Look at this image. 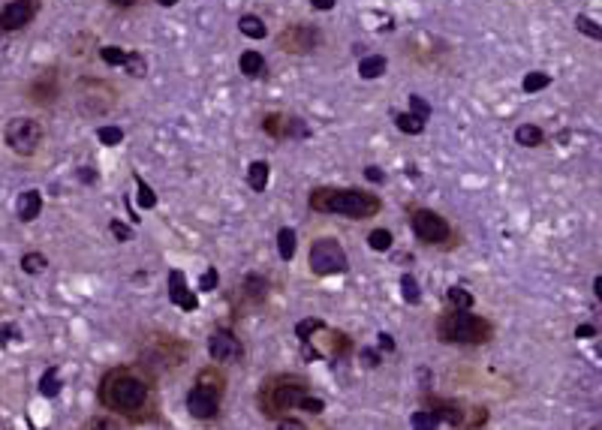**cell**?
I'll use <instances>...</instances> for the list:
<instances>
[{
	"mask_svg": "<svg viewBox=\"0 0 602 430\" xmlns=\"http://www.w3.org/2000/svg\"><path fill=\"white\" fill-rule=\"evenodd\" d=\"M425 407H428V409H434L437 416H440L443 424H449V427H455V424H467V412H464V407H461L458 400H443V397H431V394H425Z\"/></svg>",
	"mask_w": 602,
	"mask_h": 430,
	"instance_id": "obj_15",
	"label": "cell"
},
{
	"mask_svg": "<svg viewBox=\"0 0 602 430\" xmlns=\"http://www.w3.org/2000/svg\"><path fill=\"white\" fill-rule=\"evenodd\" d=\"M97 139H100V145L114 147V145H121V142H123V130H121V127H114V123H103V127L97 130Z\"/></svg>",
	"mask_w": 602,
	"mask_h": 430,
	"instance_id": "obj_38",
	"label": "cell"
},
{
	"mask_svg": "<svg viewBox=\"0 0 602 430\" xmlns=\"http://www.w3.org/2000/svg\"><path fill=\"white\" fill-rule=\"evenodd\" d=\"M334 3H337V0H310V6H313V10H319V12L334 10Z\"/></svg>",
	"mask_w": 602,
	"mask_h": 430,
	"instance_id": "obj_53",
	"label": "cell"
},
{
	"mask_svg": "<svg viewBox=\"0 0 602 430\" xmlns=\"http://www.w3.org/2000/svg\"><path fill=\"white\" fill-rule=\"evenodd\" d=\"M43 139H46L43 123L30 118V114H15L3 127V142L15 156H34L43 147Z\"/></svg>",
	"mask_w": 602,
	"mask_h": 430,
	"instance_id": "obj_5",
	"label": "cell"
},
{
	"mask_svg": "<svg viewBox=\"0 0 602 430\" xmlns=\"http://www.w3.org/2000/svg\"><path fill=\"white\" fill-rule=\"evenodd\" d=\"M220 400H223V397H217L214 391H208V388L193 385L187 391V412L199 421H211L220 416Z\"/></svg>",
	"mask_w": 602,
	"mask_h": 430,
	"instance_id": "obj_13",
	"label": "cell"
},
{
	"mask_svg": "<svg viewBox=\"0 0 602 430\" xmlns=\"http://www.w3.org/2000/svg\"><path fill=\"white\" fill-rule=\"evenodd\" d=\"M596 334L599 331H596V325H590V322H581V325L575 328V337H579V340L581 337H596Z\"/></svg>",
	"mask_w": 602,
	"mask_h": 430,
	"instance_id": "obj_52",
	"label": "cell"
},
{
	"mask_svg": "<svg viewBox=\"0 0 602 430\" xmlns=\"http://www.w3.org/2000/svg\"><path fill=\"white\" fill-rule=\"evenodd\" d=\"M295 250H299V235H295V229L290 226H280L277 229V253L283 262H292L295 259Z\"/></svg>",
	"mask_w": 602,
	"mask_h": 430,
	"instance_id": "obj_22",
	"label": "cell"
},
{
	"mask_svg": "<svg viewBox=\"0 0 602 430\" xmlns=\"http://www.w3.org/2000/svg\"><path fill=\"white\" fill-rule=\"evenodd\" d=\"M238 295H241L250 307H259V304L268 301V280L262 274H244V280L238 283Z\"/></svg>",
	"mask_w": 602,
	"mask_h": 430,
	"instance_id": "obj_16",
	"label": "cell"
},
{
	"mask_svg": "<svg viewBox=\"0 0 602 430\" xmlns=\"http://www.w3.org/2000/svg\"><path fill=\"white\" fill-rule=\"evenodd\" d=\"M446 301H449V307H455V310H473L476 298H473V292H467L464 286H449Z\"/></svg>",
	"mask_w": 602,
	"mask_h": 430,
	"instance_id": "obj_28",
	"label": "cell"
},
{
	"mask_svg": "<svg viewBox=\"0 0 602 430\" xmlns=\"http://www.w3.org/2000/svg\"><path fill=\"white\" fill-rule=\"evenodd\" d=\"M277 424L283 427V430H301L304 421H301V418H292V416H283V418H277Z\"/></svg>",
	"mask_w": 602,
	"mask_h": 430,
	"instance_id": "obj_51",
	"label": "cell"
},
{
	"mask_svg": "<svg viewBox=\"0 0 602 430\" xmlns=\"http://www.w3.org/2000/svg\"><path fill=\"white\" fill-rule=\"evenodd\" d=\"M365 178L370 181V184H383V181H385V175H383V169H379V165H368Z\"/></svg>",
	"mask_w": 602,
	"mask_h": 430,
	"instance_id": "obj_50",
	"label": "cell"
},
{
	"mask_svg": "<svg viewBox=\"0 0 602 430\" xmlns=\"http://www.w3.org/2000/svg\"><path fill=\"white\" fill-rule=\"evenodd\" d=\"M319 325H325V322H323V319H301L299 325H295V337H299V340H308V337H310Z\"/></svg>",
	"mask_w": 602,
	"mask_h": 430,
	"instance_id": "obj_43",
	"label": "cell"
},
{
	"mask_svg": "<svg viewBox=\"0 0 602 430\" xmlns=\"http://www.w3.org/2000/svg\"><path fill=\"white\" fill-rule=\"evenodd\" d=\"M593 295L602 298V277H593Z\"/></svg>",
	"mask_w": 602,
	"mask_h": 430,
	"instance_id": "obj_55",
	"label": "cell"
},
{
	"mask_svg": "<svg viewBox=\"0 0 602 430\" xmlns=\"http://www.w3.org/2000/svg\"><path fill=\"white\" fill-rule=\"evenodd\" d=\"M208 355L217 364H235V361H241L244 346L235 337L232 328H214L208 337Z\"/></svg>",
	"mask_w": 602,
	"mask_h": 430,
	"instance_id": "obj_11",
	"label": "cell"
},
{
	"mask_svg": "<svg viewBox=\"0 0 602 430\" xmlns=\"http://www.w3.org/2000/svg\"><path fill=\"white\" fill-rule=\"evenodd\" d=\"M166 292H169V301L175 304V307L187 310V313L199 310V298H196V292H190L187 277H184V271H181V268L169 271V277H166Z\"/></svg>",
	"mask_w": 602,
	"mask_h": 430,
	"instance_id": "obj_14",
	"label": "cell"
},
{
	"mask_svg": "<svg viewBox=\"0 0 602 430\" xmlns=\"http://www.w3.org/2000/svg\"><path fill=\"white\" fill-rule=\"evenodd\" d=\"M151 400V385L133 367H112L100 379V403L114 416H139Z\"/></svg>",
	"mask_w": 602,
	"mask_h": 430,
	"instance_id": "obj_1",
	"label": "cell"
},
{
	"mask_svg": "<svg viewBox=\"0 0 602 430\" xmlns=\"http://www.w3.org/2000/svg\"><path fill=\"white\" fill-rule=\"evenodd\" d=\"M394 127H398L403 136H422L425 127H428V121H422L413 112H394Z\"/></svg>",
	"mask_w": 602,
	"mask_h": 430,
	"instance_id": "obj_23",
	"label": "cell"
},
{
	"mask_svg": "<svg viewBox=\"0 0 602 430\" xmlns=\"http://www.w3.org/2000/svg\"><path fill=\"white\" fill-rule=\"evenodd\" d=\"M15 214H19L21 223H34L43 214V193L39 190H24L19 202H15Z\"/></svg>",
	"mask_w": 602,
	"mask_h": 430,
	"instance_id": "obj_17",
	"label": "cell"
},
{
	"mask_svg": "<svg viewBox=\"0 0 602 430\" xmlns=\"http://www.w3.org/2000/svg\"><path fill=\"white\" fill-rule=\"evenodd\" d=\"M515 142L521 147H539L545 142V132H542V127H536V123H521L515 130Z\"/></svg>",
	"mask_w": 602,
	"mask_h": 430,
	"instance_id": "obj_25",
	"label": "cell"
},
{
	"mask_svg": "<svg viewBox=\"0 0 602 430\" xmlns=\"http://www.w3.org/2000/svg\"><path fill=\"white\" fill-rule=\"evenodd\" d=\"M575 28H579V33H584V37H590V39H602V24L596 21V19H590V15H575Z\"/></svg>",
	"mask_w": 602,
	"mask_h": 430,
	"instance_id": "obj_36",
	"label": "cell"
},
{
	"mask_svg": "<svg viewBox=\"0 0 602 430\" xmlns=\"http://www.w3.org/2000/svg\"><path fill=\"white\" fill-rule=\"evenodd\" d=\"M238 70H241V76H247V79H262L265 76V57H262V52L247 48V52H241V57H238Z\"/></svg>",
	"mask_w": 602,
	"mask_h": 430,
	"instance_id": "obj_18",
	"label": "cell"
},
{
	"mask_svg": "<svg viewBox=\"0 0 602 430\" xmlns=\"http://www.w3.org/2000/svg\"><path fill=\"white\" fill-rule=\"evenodd\" d=\"M301 349H304V358H346V355L352 352V340L350 334H343V331H332L328 325H319L308 340H301Z\"/></svg>",
	"mask_w": 602,
	"mask_h": 430,
	"instance_id": "obj_7",
	"label": "cell"
},
{
	"mask_svg": "<svg viewBox=\"0 0 602 430\" xmlns=\"http://www.w3.org/2000/svg\"><path fill=\"white\" fill-rule=\"evenodd\" d=\"M359 358L365 361V367H379V364H383V352L379 349H370V346H361V352H359Z\"/></svg>",
	"mask_w": 602,
	"mask_h": 430,
	"instance_id": "obj_46",
	"label": "cell"
},
{
	"mask_svg": "<svg viewBox=\"0 0 602 430\" xmlns=\"http://www.w3.org/2000/svg\"><path fill=\"white\" fill-rule=\"evenodd\" d=\"M271 181V169L265 160H253L250 165H247V184H250V190H257V193H265Z\"/></svg>",
	"mask_w": 602,
	"mask_h": 430,
	"instance_id": "obj_21",
	"label": "cell"
},
{
	"mask_svg": "<svg viewBox=\"0 0 602 430\" xmlns=\"http://www.w3.org/2000/svg\"><path fill=\"white\" fill-rule=\"evenodd\" d=\"M313 391L304 376L295 373H277L262 382L259 388V409L265 418H283L301 407V400Z\"/></svg>",
	"mask_w": 602,
	"mask_h": 430,
	"instance_id": "obj_3",
	"label": "cell"
},
{
	"mask_svg": "<svg viewBox=\"0 0 602 430\" xmlns=\"http://www.w3.org/2000/svg\"><path fill=\"white\" fill-rule=\"evenodd\" d=\"M46 268H48V256H46V253H39V250H28V253L21 256V271H24V274L37 277V274H43Z\"/></svg>",
	"mask_w": 602,
	"mask_h": 430,
	"instance_id": "obj_27",
	"label": "cell"
},
{
	"mask_svg": "<svg viewBox=\"0 0 602 430\" xmlns=\"http://www.w3.org/2000/svg\"><path fill=\"white\" fill-rule=\"evenodd\" d=\"M548 85H551V76H548V72H542V70L527 72L524 81H521V88L527 90V94H539V90H545Z\"/></svg>",
	"mask_w": 602,
	"mask_h": 430,
	"instance_id": "obj_35",
	"label": "cell"
},
{
	"mask_svg": "<svg viewBox=\"0 0 602 430\" xmlns=\"http://www.w3.org/2000/svg\"><path fill=\"white\" fill-rule=\"evenodd\" d=\"M19 340H21V328L15 322H0V349H6V346H12Z\"/></svg>",
	"mask_w": 602,
	"mask_h": 430,
	"instance_id": "obj_40",
	"label": "cell"
},
{
	"mask_svg": "<svg viewBox=\"0 0 602 430\" xmlns=\"http://www.w3.org/2000/svg\"><path fill=\"white\" fill-rule=\"evenodd\" d=\"M76 178L81 181V184H97V178L100 175H97V169H90V165H81V169L76 172Z\"/></svg>",
	"mask_w": 602,
	"mask_h": 430,
	"instance_id": "obj_49",
	"label": "cell"
},
{
	"mask_svg": "<svg viewBox=\"0 0 602 430\" xmlns=\"http://www.w3.org/2000/svg\"><path fill=\"white\" fill-rule=\"evenodd\" d=\"M310 136V127L304 123L299 114H286V130H283V139H308Z\"/></svg>",
	"mask_w": 602,
	"mask_h": 430,
	"instance_id": "obj_37",
	"label": "cell"
},
{
	"mask_svg": "<svg viewBox=\"0 0 602 430\" xmlns=\"http://www.w3.org/2000/svg\"><path fill=\"white\" fill-rule=\"evenodd\" d=\"M407 99H410V112H413V114H419V118H422V121H431V112H434V109H431V103H428L425 96L410 94Z\"/></svg>",
	"mask_w": 602,
	"mask_h": 430,
	"instance_id": "obj_41",
	"label": "cell"
},
{
	"mask_svg": "<svg viewBox=\"0 0 602 430\" xmlns=\"http://www.w3.org/2000/svg\"><path fill=\"white\" fill-rule=\"evenodd\" d=\"M37 388H39V394H43V397H57V394H61V388H63L61 370H57L54 364H52V367H48L46 373L39 376V385H37Z\"/></svg>",
	"mask_w": 602,
	"mask_h": 430,
	"instance_id": "obj_26",
	"label": "cell"
},
{
	"mask_svg": "<svg viewBox=\"0 0 602 430\" xmlns=\"http://www.w3.org/2000/svg\"><path fill=\"white\" fill-rule=\"evenodd\" d=\"M283 130H286V114L283 112H268L265 118H262V132L271 139H283Z\"/></svg>",
	"mask_w": 602,
	"mask_h": 430,
	"instance_id": "obj_30",
	"label": "cell"
},
{
	"mask_svg": "<svg viewBox=\"0 0 602 430\" xmlns=\"http://www.w3.org/2000/svg\"><path fill=\"white\" fill-rule=\"evenodd\" d=\"M100 61L106 66H123V61H127V48L121 45H103L100 48Z\"/></svg>",
	"mask_w": 602,
	"mask_h": 430,
	"instance_id": "obj_39",
	"label": "cell"
},
{
	"mask_svg": "<svg viewBox=\"0 0 602 430\" xmlns=\"http://www.w3.org/2000/svg\"><path fill=\"white\" fill-rule=\"evenodd\" d=\"M308 205L317 214H343L350 220H370L383 211V198L356 187H317L310 190Z\"/></svg>",
	"mask_w": 602,
	"mask_h": 430,
	"instance_id": "obj_2",
	"label": "cell"
},
{
	"mask_svg": "<svg viewBox=\"0 0 602 430\" xmlns=\"http://www.w3.org/2000/svg\"><path fill=\"white\" fill-rule=\"evenodd\" d=\"M319 43H323V33H319L317 24H290L277 37L280 52L286 54H310Z\"/></svg>",
	"mask_w": 602,
	"mask_h": 430,
	"instance_id": "obj_9",
	"label": "cell"
},
{
	"mask_svg": "<svg viewBox=\"0 0 602 430\" xmlns=\"http://www.w3.org/2000/svg\"><path fill=\"white\" fill-rule=\"evenodd\" d=\"M39 12V0H10L0 10V33H19L24 30Z\"/></svg>",
	"mask_w": 602,
	"mask_h": 430,
	"instance_id": "obj_10",
	"label": "cell"
},
{
	"mask_svg": "<svg viewBox=\"0 0 602 430\" xmlns=\"http://www.w3.org/2000/svg\"><path fill=\"white\" fill-rule=\"evenodd\" d=\"M157 3H160V6H166V10H169V6H175L178 0H157Z\"/></svg>",
	"mask_w": 602,
	"mask_h": 430,
	"instance_id": "obj_56",
	"label": "cell"
},
{
	"mask_svg": "<svg viewBox=\"0 0 602 430\" xmlns=\"http://www.w3.org/2000/svg\"><path fill=\"white\" fill-rule=\"evenodd\" d=\"M377 349H379V352H385V355L394 352V349H398V346H394V337H392V334H385V331H379V334H377Z\"/></svg>",
	"mask_w": 602,
	"mask_h": 430,
	"instance_id": "obj_48",
	"label": "cell"
},
{
	"mask_svg": "<svg viewBox=\"0 0 602 430\" xmlns=\"http://www.w3.org/2000/svg\"><path fill=\"white\" fill-rule=\"evenodd\" d=\"M385 70H389V61L383 54H365L359 61V76L365 81H377L379 76H385Z\"/></svg>",
	"mask_w": 602,
	"mask_h": 430,
	"instance_id": "obj_20",
	"label": "cell"
},
{
	"mask_svg": "<svg viewBox=\"0 0 602 430\" xmlns=\"http://www.w3.org/2000/svg\"><path fill=\"white\" fill-rule=\"evenodd\" d=\"M109 232H112L114 238H118V241H123V244L133 241V229H130L127 223H121V220H112V223H109Z\"/></svg>",
	"mask_w": 602,
	"mask_h": 430,
	"instance_id": "obj_47",
	"label": "cell"
},
{
	"mask_svg": "<svg viewBox=\"0 0 602 430\" xmlns=\"http://www.w3.org/2000/svg\"><path fill=\"white\" fill-rule=\"evenodd\" d=\"M410 226H413L416 238L425 244H443L446 247L452 238H455V232H452V223L443 217V214H437L431 208H416L410 214Z\"/></svg>",
	"mask_w": 602,
	"mask_h": 430,
	"instance_id": "obj_8",
	"label": "cell"
},
{
	"mask_svg": "<svg viewBox=\"0 0 602 430\" xmlns=\"http://www.w3.org/2000/svg\"><path fill=\"white\" fill-rule=\"evenodd\" d=\"M437 340L452 346H482L494 337V325L485 316H476L473 310H455L449 307L437 319Z\"/></svg>",
	"mask_w": 602,
	"mask_h": 430,
	"instance_id": "obj_4",
	"label": "cell"
},
{
	"mask_svg": "<svg viewBox=\"0 0 602 430\" xmlns=\"http://www.w3.org/2000/svg\"><path fill=\"white\" fill-rule=\"evenodd\" d=\"M238 30H241L247 39H265L268 37L265 19H259V15H253V12H247V15L238 19Z\"/></svg>",
	"mask_w": 602,
	"mask_h": 430,
	"instance_id": "obj_24",
	"label": "cell"
},
{
	"mask_svg": "<svg viewBox=\"0 0 602 430\" xmlns=\"http://www.w3.org/2000/svg\"><path fill=\"white\" fill-rule=\"evenodd\" d=\"M401 298L407 304H419V301H422V286H419V280L413 274H401Z\"/></svg>",
	"mask_w": 602,
	"mask_h": 430,
	"instance_id": "obj_32",
	"label": "cell"
},
{
	"mask_svg": "<svg viewBox=\"0 0 602 430\" xmlns=\"http://www.w3.org/2000/svg\"><path fill=\"white\" fill-rule=\"evenodd\" d=\"M28 99L34 105H54L61 99V76L57 70H46L28 81Z\"/></svg>",
	"mask_w": 602,
	"mask_h": 430,
	"instance_id": "obj_12",
	"label": "cell"
},
{
	"mask_svg": "<svg viewBox=\"0 0 602 430\" xmlns=\"http://www.w3.org/2000/svg\"><path fill=\"white\" fill-rule=\"evenodd\" d=\"M410 424H413L416 430H437V427H443V421H440V416H437L434 409L422 407L419 412H413V418H410Z\"/></svg>",
	"mask_w": 602,
	"mask_h": 430,
	"instance_id": "obj_31",
	"label": "cell"
},
{
	"mask_svg": "<svg viewBox=\"0 0 602 430\" xmlns=\"http://www.w3.org/2000/svg\"><path fill=\"white\" fill-rule=\"evenodd\" d=\"M196 385H202V388H208V391H214L217 397H223V391H226V373H223V370H217V364H211V367L199 370Z\"/></svg>",
	"mask_w": 602,
	"mask_h": 430,
	"instance_id": "obj_19",
	"label": "cell"
},
{
	"mask_svg": "<svg viewBox=\"0 0 602 430\" xmlns=\"http://www.w3.org/2000/svg\"><path fill=\"white\" fill-rule=\"evenodd\" d=\"M133 178H136V202H139V208H142V211L157 208V193H154V187L145 184L142 175H133Z\"/></svg>",
	"mask_w": 602,
	"mask_h": 430,
	"instance_id": "obj_29",
	"label": "cell"
},
{
	"mask_svg": "<svg viewBox=\"0 0 602 430\" xmlns=\"http://www.w3.org/2000/svg\"><path fill=\"white\" fill-rule=\"evenodd\" d=\"M85 427H88V430H114V427H121V418H103V416H97V418H88Z\"/></svg>",
	"mask_w": 602,
	"mask_h": 430,
	"instance_id": "obj_44",
	"label": "cell"
},
{
	"mask_svg": "<svg viewBox=\"0 0 602 430\" xmlns=\"http://www.w3.org/2000/svg\"><path fill=\"white\" fill-rule=\"evenodd\" d=\"M123 70H127V76H133V79H145V76H148V61H145V54H142V52H127Z\"/></svg>",
	"mask_w": 602,
	"mask_h": 430,
	"instance_id": "obj_33",
	"label": "cell"
},
{
	"mask_svg": "<svg viewBox=\"0 0 602 430\" xmlns=\"http://www.w3.org/2000/svg\"><path fill=\"white\" fill-rule=\"evenodd\" d=\"M308 268L317 277H334L350 271V256L337 238H317L308 253Z\"/></svg>",
	"mask_w": 602,
	"mask_h": 430,
	"instance_id": "obj_6",
	"label": "cell"
},
{
	"mask_svg": "<svg viewBox=\"0 0 602 430\" xmlns=\"http://www.w3.org/2000/svg\"><path fill=\"white\" fill-rule=\"evenodd\" d=\"M299 409L308 412V416H323V412H325V400H323V397H313V391H310V394L301 400Z\"/></svg>",
	"mask_w": 602,
	"mask_h": 430,
	"instance_id": "obj_42",
	"label": "cell"
},
{
	"mask_svg": "<svg viewBox=\"0 0 602 430\" xmlns=\"http://www.w3.org/2000/svg\"><path fill=\"white\" fill-rule=\"evenodd\" d=\"M368 244H370V250H377V253H385V250H392V244H394V238H392V232L389 229H370V235H368Z\"/></svg>",
	"mask_w": 602,
	"mask_h": 430,
	"instance_id": "obj_34",
	"label": "cell"
},
{
	"mask_svg": "<svg viewBox=\"0 0 602 430\" xmlns=\"http://www.w3.org/2000/svg\"><path fill=\"white\" fill-rule=\"evenodd\" d=\"M217 283H220L217 268H205V274L199 277V292H214V289H217Z\"/></svg>",
	"mask_w": 602,
	"mask_h": 430,
	"instance_id": "obj_45",
	"label": "cell"
},
{
	"mask_svg": "<svg viewBox=\"0 0 602 430\" xmlns=\"http://www.w3.org/2000/svg\"><path fill=\"white\" fill-rule=\"evenodd\" d=\"M112 6H121V10H130V6H136L139 0H109Z\"/></svg>",
	"mask_w": 602,
	"mask_h": 430,
	"instance_id": "obj_54",
	"label": "cell"
}]
</instances>
